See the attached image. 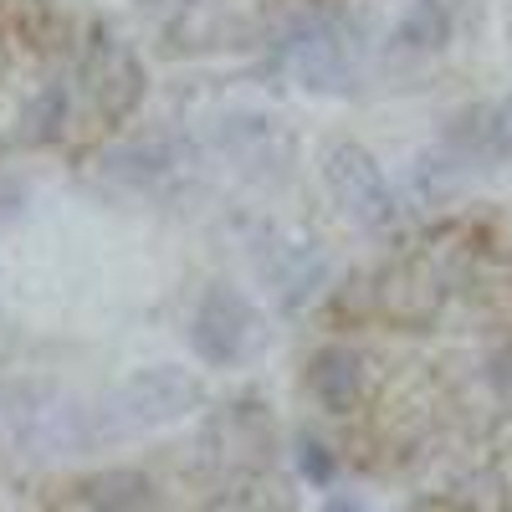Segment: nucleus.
I'll use <instances>...</instances> for the list:
<instances>
[{
	"instance_id": "nucleus-7",
	"label": "nucleus",
	"mask_w": 512,
	"mask_h": 512,
	"mask_svg": "<svg viewBox=\"0 0 512 512\" xmlns=\"http://www.w3.org/2000/svg\"><path fill=\"white\" fill-rule=\"evenodd\" d=\"M446 149L456 164H497V103H472L446 123Z\"/></svg>"
},
{
	"instance_id": "nucleus-2",
	"label": "nucleus",
	"mask_w": 512,
	"mask_h": 512,
	"mask_svg": "<svg viewBox=\"0 0 512 512\" xmlns=\"http://www.w3.org/2000/svg\"><path fill=\"white\" fill-rule=\"evenodd\" d=\"M195 400H200L195 379L175 364H159V369H139L134 379H123L113 390V400H108V415H113L118 431L134 441V436H149L154 425L195 410Z\"/></svg>"
},
{
	"instance_id": "nucleus-5",
	"label": "nucleus",
	"mask_w": 512,
	"mask_h": 512,
	"mask_svg": "<svg viewBox=\"0 0 512 512\" xmlns=\"http://www.w3.org/2000/svg\"><path fill=\"white\" fill-rule=\"evenodd\" d=\"M359 390H364V369H359L354 354H344V349L313 354V364H308V395H313L323 410L344 415V410L359 400Z\"/></svg>"
},
{
	"instance_id": "nucleus-9",
	"label": "nucleus",
	"mask_w": 512,
	"mask_h": 512,
	"mask_svg": "<svg viewBox=\"0 0 512 512\" xmlns=\"http://www.w3.org/2000/svg\"><path fill=\"white\" fill-rule=\"evenodd\" d=\"M497 159L512 164V98L497 103Z\"/></svg>"
},
{
	"instance_id": "nucleus-6",
	"label": "nucleus",
	"mask_w": 512,
	"mask_h": 512,
	"mask_svg": "<svg viewBox=\"0 0 512 512\" xmlns=\"http://www.w3.org/2000/svg\"><path fill=\"white\" fill-rule=\"evenodd\" d=\"M446 36H451L446 0H415V6L395 21L390 52H395V57H431V52L446 47Z\"/></svg>"
},
{
	"instance_id": "nucleus-8",
	"label": "nucleus",
	"mask_w": 512,
	"mask_h": 512,
	"mask_svg": "<svg viewBox=\"0 0 512 512\" xmlns=\"http://www.w3.org/2000/svg\"><path fill=\"white\" fill-rule=\"evenodd\" d=\"M164 175H169V149L159 139H134L108 154V180H118L128 190H149Z\"/></svg>"
},
{
	"instance_id": "nucleus-4",
	"label": "nucleus",
	"mask_w": 512,
	"mask_h": 512,
	"mask_svg": "<svg viewBox=\"0 0 512 512\" xmlns=\"http://www.w3.org/2000/svg\"><path fill=\"white\" fill-rule=\"evenodd\" d=\"M282 67L303 82V88H344V77H349V57H344V41H338L328 26H313L303 36H292L287 47H282Z\"/></svg>"
},
{
	"instance_id": "nucleus-1",
	"label": "nucleus",
	"mask_w": 512,
	"mask_h": 512,
	"mask_svg": "<svg viewBox=\"0 0 512 512\" xmlns=\"http://www.w3.org/2000/svg\"><path fill=\"white\" fill-rule=\"evenodd\" d=\"M190 349L210 369L246 364L262 349V313L251 308V297L236 287H205V297L190 313Z\"/></svg>"
},
{
	"instance_id": "nucleus-3",
	"label": "nucleus",
	"mask_w": 512,
	"mask_h": 512,
	"mask_svg": "<svg viewBox=\"0 0 512 512\" xmlns=\"http://www.w3.org/2000/svg\"><path fill=\"white\" fill-rule=\"evenodd\" d=\"M323 180H328V195L344 205L354 221L384 226V221L395 216L390 180L379 175V164H374L359 144H333V149L323 154Z\"/></svg>"
}]
</instances>
